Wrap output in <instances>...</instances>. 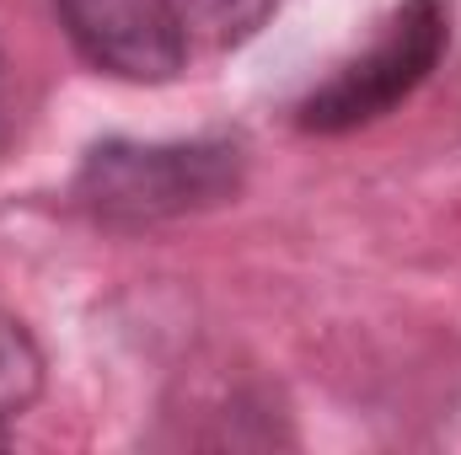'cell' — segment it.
<instances>
[{"mask_svg": "<svg viewBox=\"0 0 461 455\" xmlns=\"http://www.w3.org/2000/svg\"><path fill=\"white\" fill-rule=\"evenodd\" d=\"M247 156L236 139H103L76 172V210L97 226L145 230L204 215L241 193Z\"/></svg>", "mask_w": 461, "mask_h": 455, "instance_id": "obj_1", "label": "cell"}, {"mask_svg": "<svg viewBox=\"0 0 461 455\" xmlns=\"http://www.w3.org/2000/svg\"><path fill=\"white\" fill-rule=\"evenodd\" d=\"M451 43V5L446 0H402L365 54L344 59L322 86H312L295 103V129L306 134H348L375 118H386L397 103H408L440 65Z\"/></svg>", "mask_w": 461, "mask_h": 455, "instance_id": "obj_2", "label": "cell"}, {"mask_svg": "<svg viewBox=\"0 0 461 455\" xmlns=\"http://www.w3.org/2000/svg\"><path fill=\"white\" fill-rule=\"evenodd\" d=\"M65 38L118 81H172L188 59L177 0H54Z\"/></svg>", "mask_w": 461, "mask_h": 455, "instance_id": "obj_3", "label": "cell"}, {"mask_svg": "<svg viewBox=\"0 0 461 455\" xmlns=\"http://www.w3.org/2000/svg\"><path fill=\"white\" fill-rule=\"evenodd\" d=\"M38 397H43V348L16 317L0 311V445Z\"/></svg>", "mask_w": 461, "mask_h": 455, "instance_id": "obj_4", "label": "cell"}, {"mask_svg": "<svg viewBox=\"0 0 461 455\" xmlns=\"http://www.w3.org/2000/svg\"><path fill=\"white\" fill-rule=\"evenodd\" d=\"M177 5H183V22L199 27L215 49L247 43V38L279 11V0H177Z\"/></svg>", "mask_w": 461, "mask_h": 455, "instance_id": "obj_5", "label": "cell"}]
</instances>
